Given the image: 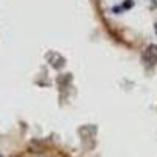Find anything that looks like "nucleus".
<instances>
[{
	"instance_id": "obj_2",
	"label": "nucleus",
	"mask_w": 157,
	"mask_h": 157,
	"mask_svg": "<svg viewBox=\"0 0 157 157\" xmlns=\"http://www.w3.org/2000/svg\"><path fill=\"white\" fill-rule=\"evenodd\" d=\"M0 157H3V155H0Z\"/></svg>"
},
{
	"instance_id": "obj_1",
	"label": "nucleus",
	"mask_w": 157,
	"mask_h": 157,
	"mask_svg": "<svg viewBox=\"0 0 157 157\" xmlns=\"http://www.w3.org/2000/svg\"><path fill=\"white\" fill-rule=\"evenodd\" d=\"M143 60L149 64H155L157 63V46L151 44L146 47V50L143 52Z\"/></svg>"
}]
</instances>
